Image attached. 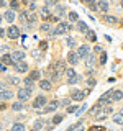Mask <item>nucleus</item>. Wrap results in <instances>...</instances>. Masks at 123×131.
Listing matches in <instances>:
<instances>
[{"instance_id": "nucleus-1", "label": "nucleus", "mask_w": 123, "mask_h": 131, "mask_svg": "<svg viewBox=\"0 0 123 131\" xmlns=\"http://www.w3.org/2000/svg\"><path fill=\"white\" fill-rule=\"evenodd\" d=\"M66 79H67V82L72 85V84H76L77 80H80V77L76 74V71H74L72 67H69V69H66Z\"/></svg>"}, {"instance_id": "nucleus-2", "label": "nucleus", "mask_w": 123, "mask_h": 131, "mask_svg": "<svg viewBox=\"0 0 123 131\" xmlns=\"http://www.w3.org/2000/svg\"><path fill=\"white\" fill-rule=\"evenodd\" d=\"M7 35H8V38H10V39H16L20 36V28L15 26V25H12V26L7 30Z\"/></svg>"}, {"instance_id": "nucleus-3", "label": "nucleus", "mask_w": 123, "mask_h": 131, "mask_svg": "<svg viewBox=\"0 0 123 131\" xmlns=\"http://www.w3.org/2000/svg\"><path fill=\"white\" fill-rule=\"evenodd\" d=\"M67 30H71V25H66V23H59L57 25V28L54 31H53V35L57 36V35H63V33H66Z\"/></svg>"}, {"instance_id": "nucleus-4", "label": "nucleus", "mask_w": 123, "mask_h": 131, "mask_svg": "<svg viewBox=\"0 0 123 131\" xmlns=\"http://www.w3.org/2000/svg\"><path fill=\"white\" fill-rule=\"evenodd\" d=\"M110 112H112V108H110V106H107V108H105V106H102L100 112L95 113V118H97V120H104V118H107L110 115Z\"/></svg>"}, {"instance_id": "nucleus-5", "label": "nucleus", "mask_w": 123, "mask_h": 131, "mask_svg": "<svg viewBox=\"0 0 123 131\" xmlns=\"http://www.w3.org/2000/svg\"><path fill=\"white\" fill-rule=\"evenodd\" d=\"M16 95H18V98H20L22 102H26L28 98H30V95H31V90H30V89H20Z\"/></svg>"}, {"instance_id": "nucleus-6", "label": "nucleus", "mask_w": 123, "mask_h": 131, "mask_svg": "<svg viewBox=\"0 0 123 131\" xmlns=\"http://www.w3.org/2000/svg\"><path fill=\"white\" fill-rule=\"evenodd\" d=\"M113 102V98H112V90H108V92L107 93H104V95H102L100 98H98V105H102V103H112Z\"/></svg>"}, {"instance_id": "nucleus-7", "label": "nucleus", "mask_w": 123, "mask_h": 131, "mask_svg": "<svg viewBox=\"0 0 123 131\" xmlns=\"http://www.w3.org/2000/svg\"><path fill=\"white\" fill-rule=\"evenodd\" d=\"M85 95H87V90H85V92H82V90H74L71 98H72V100H82Z\"/></svg>"}, {"instance_id": "nucleus-8", "label": "nucleus", "mask_w": 123, "mask_h": 131, "mask_svg": "<svg viewBox=\"0 0 123 131\" xmlns=\"http://www.w3.org/2000/svg\"><path fill=\"white\" fill-rule=\"evenodd\" d=\"M44 103H46V98H44L43 95H39V97L35 98V102H33V106H35V108H41V106H44Z\"/></svg>"}, {"instance_id": "nucleus-9", "label": "nucleus", "mask_w": 123, "mask_h": 131, "mask_svg": "<svg viewBox=\"0 0 123 131\" xmlns=\"http://www.w3.org/2000/svg\"><path fill=\"white\" fill-rule=\"evenodd\" d=\"M28 66L26 62H23V61H18V62H15V71L16 72H26Z\"/></svg>"}, {"instance_id": "nucleus-10", "label": "nucleus", "mask_w": 123, "mask_h": 131, "mask_svg": "<svg viewBox=\"0 0 123 131\" xmlns=\"http://www.w3.org/2000/svg\"><path fill=\"white\" fill-rule=\"evenodd\" d=\"M10 56H12V59H13V64L18 62V61H23V57H25L23 51H15L13 54H10Z\"/></svg>"}, {"instance_id": "nucleus-11", "label": "nucleus", "mask_w": 123, "mask_h": 131, "mask_svg": "<svg viewBox=\"0 0 123 131\" xmlns=\"http://www.w3.org/2000/svg\"><path fill=\"white\" fill-rule=\"evenodd\" d=\"M76 54H77V57H87V54H89V46H80L79 51H77Z\"/></svg>"}, {"instance_id": "nucleus-12", "label": "nucleus", "mask_w": 123, "mask_h": 131, "mask_svg": "<svg viewBox=\"0 0 123 131\" xmlns=\"http://www.w3.org/2000/svg\"><path fill=\"white\" fill-rule=\"evenodd\" d=\"M67 61H69V64H77V61H79V57H77V54H76V52H67Z\"/></svg>"}, {"instance_id": "nucleus-13", "label": "nucleus", "mask_w": 123, "mask_h": 131, "mask_svg": "<svg viewBox=\"0 0 123 131\" xmlns=\"http://www.w3.org/2000/svg\"><path fill=\"white\" fill-rule=\"evenodd\" d=\"M104 21L110 23V25H115V23H118V18L113 16V15H104Z\"/></svg>"}, {"instance_id": "nucleus-14", "label": "nucleus", "mask_w": 123, "mask_h": 131, "mask_svg": "<svg viewBox=\"0 0 123 131\" xmlns=\"http://www.w3.org/2000/svg\"><path fill=\"white\" fill-rule=\"evenodd\" d=\"M56 108H57V102H56V100H53L51 103H49V105L46 106V108L43 110V113H49V112H54Z\"/></svg>"}, {"instance_id": "nucleus-15", "label": "nucleus", "mask_w": 123, "mask_h": 131, "mask_svg": "<svg viewBox=\"0 0 123 131\" xmlns=\"http://www.w3.org/2000/svg\"><path fill=\"white\" fill-rule=\"evenodd\" d=\"M85 64H87V67H94V66H95V57H94V54H87Z\"/></svg>"}, {"instance_id": "nucleus-16", "label": "nucleus", "mask_w": 123, "mask_h": 131, "mask_svg": "<svg viewBox=\"0 0 123 131\" xmlns=\"http://www.w3.org/2000/svg\"><path fill=\"white\" fill-rule=\"evenodd\" d=\"M13 97V93L10 92V90H2V92H0V98H2V100H8V98H12Z\"/></svg>"}, {"instance_id": "nucleus-17", "label": "nucleus", "mask_w": 123, "mask_h": 131, "mask_svg": "<svg viewBox=\"0 0 123 131\" xmlns=\"http://www.w3.org/2000/svg\"><path fill=\"white\" fill-rule=\"evenodd\" d=\"M112 98H113V102L115 100H121V98H123V92H120V90H112Z\"/></svg>"}, {"instance_id": "nucleus-18", "label": "nucleus", "mask_w": 123, "mask_h": 131, "mask_svg": "<svg viewBox=\"0 0 123 131\" xmlns=\"http://www.w3.org/2000/svg\"><path fill=\"white\" fill-rule=\"evenodd\" d=\"M2 62H3V64H7V66H12V64H13V59H12V56H10V54H3Z\"/></svg>"}, {"instance_id": "nucleus-19", "label": "nucleus", "mask_w": 123, "mask_h": 131, "mask_svg": "<svg viewBox=\"0 0 123 131\" xmlns=\"http://www.w3.org/2000/svg\"><path fill=\"white\" fill-rule=\"evenodd\" d=\"M39 87L43 90H49L51 89V82L49 80H39Z\"/></svg>"}, {"instance_id": "nucleus-20", "label": "nucleus", "mask_w": 123, "mask_h": 131, "mask_svg": "<svg viewBox=\"0 0 123 131\" xmlns=\"http://www.w3.org/2000/svg\"><path fill=\"white\" fill-rule=\"evenodd\" d=\"M113 121L117 123V125H123V115L121 113H115L113 115Z\"/></svg>"}, {"instance_id": "nucleus-21", "label": "nucleus", "mask_w": 123, "mask_h": 131, "mask_svg": "<svg viewBox=\"0 0 123 131\" xmlns=\"http://www.w3.org/2000/svg\"><path fill=\"white\" fill-rule=\"evenodd\" d=\"M5 20H7V21H10V23L15 20V13H13V10H8L7 13H5Z\"/></svg>"}, {"instance_id": "nucleus-22", "label": "nucleus", "mask_w": 123, "mask_h": 131, "mask_svg": "<svg viewBox=\"0 0 123 131\" xmlns=\"http://www.w3.org/2000/svg\"><path fill=\"white\" fill-rule=\"evenodd\" d=\"M12 108L15 110V112H20V110H23V102L20 100V102H15L13 105H12Z\"/></svg>"}, {"instance_id": "nucleus-23", "label": "nucleus", "mask_w": 123, "mask_h": 131, "mask_svg": "<svg viewBox=\"0 0 123 131\" xmlns=\"http://www.w3.org/2000/svg\"><path fill=\"white\" fill-rule=\"evenodd\" d=\"M77 28H79L80 33H87V25L84 21H77Z\"/></svg>"}, {"instance_id": "nucleus-24", "label": "nucleus", "mask_w": 123, "mask_h": 131, "mask_svg": "<svg viewBox=\"0 0 123 131\" xmlns=\"http://www.w3.org/2000/svg\"><path fill=\"white\" fill-rule=\"evenodd\" d=\"M41 128H43V120H36L35 125H33V131H38Z\"/></svg>"}, {"instance_id": "nucleus-25", "label": "nucleus", "mask_w": 123, "mask_h": 131, "mask_svg": "<svg viewBox=\"0 0 123 131\" xmlns=\"http://www.w3.org/2000/svg\"><path fill=\"white\" fill-rule=\"evenodd\" d=\"M12 131H25V126L22 123H15V125L12 126Z\"/></svg>"}, {"instance_id": "nucleus-26", "label": "nucleus", "mask_w": 123, "mask_h": 131, "mask_svg": "<svg viewBox=\"0 0 123 131\" xmlns=\"http://www.w3.org/2000/svg\"><path fill=\"white\" fill-rule=\"evenodd\" d=\"M98 8H100L102 12H107V10H108V3H107V0H102V2L98 3Z\"/></svg>"}, {"instance_id": "nucleus-27", "label": "nucleus", "mask_w": 123, "mask_h": 131, "mask_svg": "<svg viewBox=\"0 0 123 131\" xmlns=\"http://www.w3.org/2000/svg\"><path fill=\"white\" fill-rule=\"evenodd\" d=\"M30 79L31 80H38L39 79V71H31L30 72Z\"/></svg>"}, {"instance_id": "nucleus-28", "label": "nucleus", "mask_w": 123, "mask_h": 131, "mask_svg": "<svg viewBox=\"0 0 123 131\" xmlns=\"http://www.w3.org/2000/svg\"><path fill=\"white\" fill-rule=\"evenodd\" d=\"M87 39H89V41H92V43H94V41H97L95 33H94V31H87Z\"/></svg>"}, {"instance_id": "nucleus-29", "label": "nucleus", "mask_w": 123, "mask_h": 131, "mask_svg": "<svg viewBox=\"0 0 123 131\" xmlns=\"http://www.w3.org/2000/svg\"><path fill=\"white\" fill-rule=\"evenodd\" d=\"M39 12H41V16H43V18H49V10H48L46 7H43Z\"/></svg>"}, {"instance_id": "nucleus-30", "label": "nucleus", "mask_w": 123, "mask_h": 131, "mask_svg": "<svg viewBox=\"0 0 123 131\" xmlns=\"http://www.w3.org/2000/svg\"><path fill=\"white\" fill-rule=\"evenodd\" d=\"M25 87H26V89H33V80L30 79V77H28V79H25Z\"/></svg>"}, {"instance_id": "nucleus-31", "label": "nucleus", "mask_w": 123, "mask_h": 131, "mask_svg": "<svg viewBox=\"0 0 123 131\" xmlns=\"http://www.w3.org/2000/svg\"><path fill=\"white\" fill-rule=\"evenodd\" d=\"M69 20H71V21H77V20H79V16H77L76 12H71V13H69Z\"/></svg>"}, {"instance_id": "nucleus-32", "label": "nucleus", "mask_w": 123, "mask_h": 131, "mask_svg": "<svg viewBox=\"0 0 123 131\" xmlns=\"http://www.w3.org/2000/svg\"><path fill=\"white\" fill-rule=\"evenodd\" d=\"M10 5H12V10H16V8L20 7V3H18V0H12Z\"/></svg>"}, {"instance_id": "nucleus-33", "label": "nucleus", "mask_w": 123, "mask_h": 131, "mask_svg": "<svg viewBox=\"0 0 123 131\" xmlns=\"http://www.w3.org/2000/svg\"><path fill=\"white\" fill-rule=\"evenodd\" d=\"M89 131H105V128L104 126H90Z\"/></svg>"}, {"instance_id": "nucleus-34", "label": "nucleus", "mask_w": 123, "mask_h": 131, "mask_svg": "<svg viewBox=\"0 0 123 131\" xmlns=\"http://www.w3.org/2000/svg\"><path fill=\"white\" fill-rule=\"evenodd\" d=\"M61 121H63V116H61V115H57V116L53 118V123H54V125H57V123H61Z\"/></svg>"}, {"instance_id": "nucleus-35", "label": "nucleus", "mask_w": 123, "mask_h": 131, "mask_svg": "<svg viewBox=\"0 0 123 131\" xmlns=\"http://www.w3.org/2000/svg\"><path fill=\"white\" fill-rule=\"evenodd\" d=\"M87 5H89V8H90V10H97V5H95V3H94V2H87Z\"/></svg>"}, {"instance_id": "nucleus-36", "label": "nucleus", "mask_w": 123, "mask_h": 131, "mask_svg": "<svg viewBox=\"0 0 123 131\" xmlns=\"http://www.w3.org/2000/svg\"><path fill=\"white\" fill-rule=\"evenodd\" d=\"M66 41H67V46H69V48L76 46V43H74V39H72V38H67V39H66Z\"/></svg>"}, {"instance_id": "nucleus-37", "label": "nucleus", "mask_w": 123, "mask_h": 131, "mask_svg": "<svg viewBox=\"0 0 123 131\" xmlns=\"http://www.w3.org/2000/svg\"><path fill=\"white\" fill-rule=\"evenodd\" d=\"M8 82H10V84H13V85H16V84H18V79H16V77H10Z\"/></svg>"}, {"instance_id": "nucleus-38", "label": "nucleus", "mask_w": 123, "mask_h": 131, "mask_svg": "<svg viewBox=\"0 0 123 131\" xmlns=\"http://www.w3.org/2000/svg\"><path fill=\"white\" fill-rule=\"evenodd\" d=\"M87 84H89V87H94V85H95V80H94V79H89Z\"/></svg>"}, {"instance_id": "nucleus-39", "label": "nucleus", "mask_w": 123, "mask_h": 131, "mask_svg": "<svg viewBox=\"0 0 123 131\" xmlns=\"http://www.w3.org/2000/svg\"><path fill=\"white\" fill-rule=\"evenodd\" d=\"M41 30H43V31H48V30H49V25H46V23L41 25Z\"/></svg>"}, {"instance_id": "nucleus-40", "label": "nucleus", "mask_w": 123, "mask_h": 131, "mask_svg": "<svg viewBox=\"0 0 123 131\" xmlns=\"http://www.w3.org/2000/svg\"><path fill=\"white\" fill-rule=\"evenodd\" d=\"M56 10H57V13H59V15H63V13H64V8H63V7H57Z\"/></svg>"}, {"instance_id": "nucleus-41", "label": "nucleus", "mask_w": 123, "mask_h": 131, "mask_svg": "<svg viewBox=\"0 0 123 131\" xmlns=\"http://www.w3.org/2000/svg\"><path fill=\"white\" fill-rule=\"evenodd\" d=\"M67 112H69V113H74V112H77V106H71V108H69Z\"/></svg>"}, {"instance_id": "nucleus-42", "label": "nucleus", "mask_w": 123, "mask_h": 131, "mask_svg": "<svg viewBox=\"0 0 123 131\" xmlns=\"http://www.w3.org/2000/svg\"><path fill=\"white\" fill-rule=\"evenodd\" d=\"M100 62H102V64H105V62H107V54H104V56H102V59H100Z\"/></svg>"}, {"instance_id": "nucleus-43", "label": "nucleus", "mask_w": 123, "mask_h": 131, "mask_svg": "<svg viewBox=\"0 0 123 131\" xmlns=\"http://www.w3.org/2000/svg\"><path fill=\"white\" fill-rule=\"evenodd\" d=\"M48 5H56V0H46Z\"/></svg>"}, {"instance_id": "nucleus-44", "label": "nucleus", "mask_w": 123, "mask_h": 131, "mask_svg": "<svg viewBox=\"0 0 123 131\" xmlns=\"http://www.w3.org/2000/svg\"><path fill=\"white\" fill-rule=\"evenodd\" d=\"M69 102H71L69 98H64V100H63V105H64V106H66V105H69Z\"/></svg>"}, {"instance_id": "nucleus-45", "label": "nucleus", "mask_w": 123, "mask_h": 131, "mask_svg": "<svg viewBox=\"0 0 123 131\" xmlns=\"http://www.w3.org/2000/svg\"><path fill=\"white\" fill-rule=\"evenodd\" d=\"M5 69H7V67H5V64H3L2 61H0V71H5Z\"/></svg>"}, {"instance_id": "nucleus-46", "label": "nucleus", "mask_w": 123, "mask_h": 131, "mask_svg": "<svg viewBox=\"0 0 123 131\" xmlns=\"http://www.w3.org/2000/svg\"><path fill=\"white\" fill-rule=\"evenodd\" d=\"M7 2H8V0H0V7H5Z\"/></svg>"}, {"instance_id": "nucleus-47", "label": "nucleus", "mask_w": 123, "mask_h": 131, "mask_svg": "<svg viewBox=\"0 0 123 131\" xmlns=\"http://www.w3.org/2000/svg\"><path fill=\"white\" fill-rule=\"evenodd\" d=\"M39 46H41V49H46V48H48V44H46V43H44V41H43V43H41Z\"/></svg>"}, {"instance_id": "nucleus-48", "label": "nucleus", "mask_w": 123, "mask_h": 131, "mask_svg": "<svg viewBox=\"0 0 123 131\" xmlns=\"http://www.w3.org/2000/svg\"><path fill=\"white\" fill-rule=\"evenodd\" d=\"M95 52H102V48L100 46H95Z\"/></svg>"}, {"instance_id": "nucleus-49", "label": "nucleus", "mask_w": 123, "mask_h": 131, "mask_svg": "<svg viewBox=\"0 0 123 131\" xmlns=\"http://www.w3.org/2000/svg\"><path fill=\"white\" fill-rule=\"evenodd\" d=\"M7 108V105L5 103H0V110H5Z\"/></svg>"}, {"instance_id": "nucleus-50", "label": "nucleus", "mask_w": 123, "mask_h": 131, "mask_svg": "<svg viewBox=\"0 0 123 131\" xmlns=\"http://www.w3.org/2000/svg\"><path fill=\"white\" fill-rule=\"evenodd\" d=\"M5 35V31H3V28H0V36H3Z\"/></svg>"}, {"instance_id": "nucleus-51", "label": "nucleus", "mask_w": 123, "mask_h": 131, "mask_svg": "<svg viewBox=\"0 0 123 131\" xmlns=\"http://www.w3.org/2000/svg\"><path fill=\"white\" fill-rule=\"evenodd\" d=\"M84 2H95V0H84Z\"/></svg>"}, {"instance_id": "nucleus-52", "label": "nucleus", "mask_w": 123, "mask_h": 131, "mask_svg": "<svg viewBox=\"0 0 123 131\" xmlns=\"http://www.w3.org/2000/svg\"><path fill=\"white\" fill-rule=\"evenodd\" d=\"M120 25H121V26H123V18H121V21H120Z\"/></svg>"}, {"instance_id": "nucleus-53", "label": "nucleus", "mask_w": 123, "mask_h": 131, "mask_svg": "<svg viewBox=\"0 0 123 131\" xmlns=\"http://www.w3.org/2000/svg\"><path fill=\"white\" fill-rule=\"evenodd\" d=\"M121 8H123V0H121Z\"/></svg>"}]
</instances>
